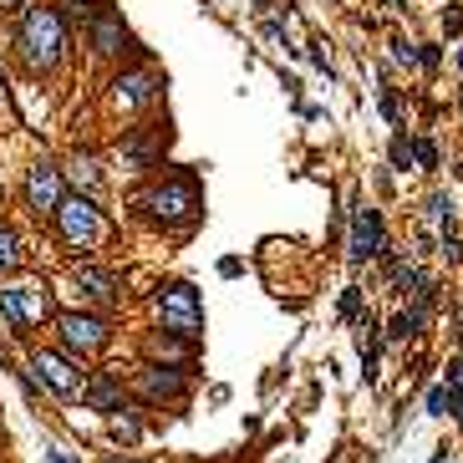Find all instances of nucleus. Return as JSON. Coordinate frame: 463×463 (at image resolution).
<instances>
[{"label": "nucleus", "mask_w": 463, "mask_h": 463, "mask_svg": "<svg viewBox=\"0 0 463 463\" xmlns=\"http://www.w3.org/2000/svg\"><path fill=\"white\" fill-rule=\"evenodd\" d=\"M16 47L31 72H51L66 51V16L56 5H26L16 16Z\"/></svg>", "instance_id": "f257e3e1"}, {"label": "nucleus", "mask_w": 463, "mask_h": 463, "mask_svg": "<svg viewBox=\"0 0 463 463\" xmlns=\"http://www.w3.org/2000/svg\"><path fill=\"white\" fill-rule=\"evenodd\" d=\"M143 209L163 224L199 219V184H193V174H174V178H163V184H153L143 193Z\"/></svg>", "instance_id": "f03ea898"}, {"label": "nucleus", "mask_w": 463, "mask_h": 463, "mask_svg": "<svg viewBox=\"0 0 463 463\" xmlns=\"http://www.w3.org/2000/svg\"><path fill=\"white\" fill-rule=\"evenodd\" d=\"M51 316V290L41 280H21V286H5L0 290V321L11 331H31Z\"/></svg>", "instance_id": "7ed1b4c3"}, {"label": "nucleus", "mask_w": 463, "mask_h": 463, "mask_svg": "<svg viewBox=\"0 0 463 463\" xmlns=\"http://www.w3.org/2000/svg\"><path fill=\"white\" fill-rule=\"evenodd\" d=\"M51 219H56V235H62L72 250H92V244L102 240V209L92 204V193L62 199V209H56Z\"/></svg>", "instance_id": "20e7f679"}, {"label": "nucleus", "mask_w": 463, "mask_h": 463, "mask_svg": "<svg viewBox=\"0 0 463 463\" xmlns=\"http://www.w3.org/2000/svg\"><path fill=\"white\" fill-rule=\"evenodd\" d=\"M159 321H163V331H174V336H199L204 331V301H199V290L184 286V280L163 286L159 290Z\"/></svg>", "instance_id": "39448f33"}, {"label": "nucleus", "mask_w": 463, "mask_h": 463, "mask_svg": "<svg viewBox=\"0 0 463 463\" xmlns=\"http://www.w3.org/2000/svg\"><path fill=\"white\" fill-rule=\"evenodd\" d=\"M56 336H62V347L72 356H92L107 347V321L102 316H87V311H66V316H56Z\"/></svg>", "instance_id": "423d86ee"}, {"label": "nucleus", "mask_w": 463, "mask_h": 463, "mask_svg": "<svg viewBox=\"0 0 463 463\" xmlns=\"http://www.w3.org/2000/svg\"><path fill=\"white\" fill-rule=\"evenodd\" d=\"M387 255V224L372 204L352 209V260H382Z\"/></svg>", "instance_id": "0eeeda50"}, {"label": "nucleus", "mask_w": 463, "mask_h": 463, "mask_svg": "<svg viewBox=\"0 0 463 463\" xmlns=\"http://www.w3.org/2000/svg\"><path fill=\"white\" fill-rule=\"evenodd\" d=\"M62 199H66V189H62V168L56 163H31V174H26V204L36 209V214H56L62 209Z\"/></svg>", "instance_id": "6e6552de"}, {"label": "nucleus", "mask_w": 463, "mask_h": 463, "mask_svg": "<svg viewBox=\"0 0 463 463\" xmlns=\"http://www.w3.org/2000/svg\"><path fill=\"white\" fill-rule=\"evenodd\" d=\"M31 372H41V382H47L56 398H77L81 392V372L72 367V356H62V352H31Z\"/></svg>", "instance_id": "1a4fd4ad"}, {"label": "nucleus", "mask_w": 463, "mask_h": 463, "mask_svg": "<svg viewBox=\"0 0 463 463\" xmlns=\"http://www.w3.org/2000/svg\"><path fill=\"white\" fill-rule=\"evenodd\" d=\"M159 92H163V81L153 77V72H117V77H112L117 107H148Z\"/></svg>", "instance_id": "9d476101"}, {"label": "nucleus", "mask_w": 463, "mask_h": 463, "mask_svg": "<svg viewBox=\"0 0 463 463\" xmlns=\"http://www.w3.org/2000/svg\"><path fill=\"white\" fill-rule=\"evenodd\" d=\"M163 148H168V128H138L133 138H123V163L128 168H153Z\"/></svg>", "instance_id": "9b49d317"}, {"label": "nucleus", "mask_w": 463, "mask_h": 463, "mask_svg": "<svg viewBox=\"0 0 463 463\" xmlns=\"http://www.w3.org/2000/svg\"><path fill=\"white\" fill-rule=\"evenodd\" d=\"M123 41H128L123 16H117L112 5H92V51H97V56H117Z\"/></svg>", "instance_id": "f8f14e48"}, {"label": "nucleus", "mask_w": 463, "mask_h": 463, "mask_svg": "<svg viewBox=\"0 0 463 463\" xmlns=\"http://www.w3.org/2000/svg\"><path fill=\"white\" fill-rule=\"evenodd\" d=\"M184 367H143V377H138V387H143V398L163 402V398H178L184 392Z\"/></svg>", "instance_id": "ddd939ff"}, {"label": "nucleus", "mask_w": 463, "mask_h": 463, "mask_svg": "<svg viewBox=\"0 0 463 463\" xmlns=\"http://www.w3.org/2000/svg\"><path fill=\"white\" fill-rule=\"evenodd\" d=\"M81 402H87V407H97V413H123V387H117V377H112V372H97L92 382L81 387Z\"/></svg>", "instance_id": "4468645a"}, {"label": "nucleus", "mask_w": 463, "mask_h": 463, "mask_svg": "<svg viewBox=\"0 0 463 463\" xmlns=\"http://www.w3.org/2000/svg\"><path fill=\"white\" fill-rule=\"evenodd\" d=\"M77 286L87 296H97V301H117V275L97 270V265H77Z\"/></svg>", "instance_id": "2eb2a0df"}, {"label": "nucleus", "mask_w": 463, "mask_h": 463, "mask_svg": "<svg viewBox=\"0 0 463 463\" xmlns=\"http://www.w3.org/2000/svg\"><path fill=\"white\" fill-rule=\"evenodd\" d=\"M423 321H428V311H423V305H407V311H398V316L387 321V341H413V336L423 331Z\"/></svg>", "instance_id": "dca6fc26"}, {"label": "nucleus", "mask_w": 463, "mask_h": 463, "mask_svg": "<svg viewBox=\"0 0 463 463\" xmlns=\"http://www.w3.org/2000/svg\"><path fill=\"white\" fill-rule=\"evenodd\" d=\"M377 347H382V331L377 321H362V367H367V382H377Z\"/></svg>", "instance_id": "f3484780"}, {"label": "nucleus", "mask_w": 463, "mask_h": 463, "mask_svg": "<svg viewBox=\"0 0 463 463\" xmlns=\"http://www.w3.org/2000/svg\"><path fill=\"white\" fill-rule=\"evenodd\" d=\"M428 413L433 417H463V398H459V392H448V387H433V392H428Z\"/></svg>", "instance_id": "a211bd4d"}, {"label": "nucleus", "mask_w": 463, "mask_h": 463, "mask_svg": "<svg viewBox=\"0 0 463 463\" xmlns=\"http://www.w3.org/2000/svg\"><path fill=\"white\" fill-rule=\"evenodd\" d=\"M72 178H77V189H97V184H102V168H97L92 153H77V159H72Z\"/></svg>", "instance_id": "6ab92c4d"}, {"label": "nucleus", "mask_w": 463, "mask_h": 463, "mask_svg": "<svg viewBox=\"0 0 463 463\" xmlns=\"http://www.w3.org/2000/svg\"><path fill=\"white\" fill-rule=\"evenodd\" d=\"M21 265V244H16V229L0 224V275H11Z\"/></svg>", "instance_id": "aec40b11"}, {"label": "nucleus", "mask_w": 463, "mask_h": 463, "mask_svg": "<svg viewBox=\"0 0 463 463\" xmlns=\"http://www.w3.org/2000/svg\"><path fill=\"white\" fill-rule=\"evenodd\" d=\"M387 159H392V168H398V174H407V168H413V138H407V133H392Z\"/></svg>", "instance_id": "412c9836"}, {"label": "nucleus", "mask_w": 463, "mask_h": 463, "mask_svg": "<svg viewBox=\"0 0 463 463\" xmlns=\"http://www.w3.org/2000/svg\"><path fill=\"white\" fill-rule=\"evenodd\" d=\"M428 219L438 229H453V204H448V193H428Z\"/></svg>", "instance_id": "4be33fe9"}, {"label": "nucleus", "mask_w": 463, "mask_h": 463, "mask_svg": "<svg viewBox=\"0 0 463 463\" xmlns=\"http://www.w3.org/2000/svg\"><path fill=\"white\" fill-rule=\"evenodd\" d=\"M382 117L402 133V97H398V87H382Z\"/></svg>", "instance_id": "5701e85b"}, {"label": "nucleus", "mask_w": 463, "mask_h": 463, "mask_svg": "<svg viewBox=\"0 0 463 463\" xmlns=\"http://www.w3.org/2000/svg\"><path fill=\"white\" fill-rule=\"evenodd\" d=\"M413 163L417 168H438V143L433 138H413Z\"/></svg>", "instance_id": "b1692460"}, {"label": "nucleus", "mask_w": 463, "mask_h": 463, "mask_svg": "<svg viewBox=\"0 0 463 463\" xmlns=\"http://www.w3.org/2000/svg\"><path fill=\"white\" fill-rule=\"evenodd\" d=\"M341 316H347V321L362 316V286H347V290H341Z\"/></svg>", "instance_id": "393cba45"}, {"label": "nucleus", "mask_w": 463, "mask_h": 463, "mask_svg": "<svg viewBox=\"0 0 463 463\" xmlns=\"http://www.w3.org/2000/svg\"><path fill=\"white\" fill-rule=\"evenodd\" d=\"M138 417H123V423H112V438H117V443H138Z\"/></svg>", "instance_id": "a878e982"}, {"label": "nucleus", "mask_w": 463, "mask_h": 463, "mask_svg": "<svg viewBox=\"0 0 463 463\" xmlns=\"http://www.w3.org/2000/svg\"><path fill=\"white\" fill-rule=\"evenodd\" d=\"M392 56H398L402 66H413V62H417V47L407 41V36H392Z\"/></svg>", "instance_id": "bb28decb"}, {"label": "nucleus", "mask_w": 463, "mask_h": 463, "mask_svg": "<svg viewBox=\"0 0 463 463\" xmlns=\"http://www.w3.org/2000/svg\"><path fill=\"white\" fill-rule=\"evenodd\" d=\"M443 387H448V392H463V356H453V362H448Z\"/></svg>", "instance_id": "cd10ccee"}, {"label": "nucleus", "mask_w": 463, "mask_h": 463, "mask_svg": "<svg viewBox=\"0 0 463 463\" xmlns=\"http://www.w3.org/2000/svg\"><path fill=\"white\" fill-rule=\"evenodd\" d=\"M443 31L448 36H463V5H448V11H443Z\"/></svg>", "instance_id": "c85d7f7f"}, {"label": "nucleus", "mask_w": 463, "mask_h": 463, "mask_svg": "<svg viewBox=\"0 0 463 463\" xmlns=\"http://www.w3.org/2000/svg\"><path fill=\"white\" fill-rule=\"evenodd\" d=\"M311 66H321V72L331 77V62H326V51H321V41H311Z\"/></svg>", "instance_id": "c756f323"}, {"label": "nucleus", "mask_w": 463, "mask_h": 463, "mask_svg": "<svg viewBox=\"0 0 463 463\" xmlns=\"http://www.w3.org/2000/svg\"><path fill=\"white\" fill-rule=\"evenodd\" d=\"M433 463H453V448H448V443H443V448H433Z\"/></svg>", "instance_id": "7c9ffc66"}, {"label": "nucleus", "mask_w": 463, "mask_h": 463, "mask_svg": "<svg viewBox=\"0 0 463 463\" xmlns=\"http://www.w3.org/2000/svg\"><path fill=\"white\" fill-rule=\"evenodd\" d=\"M47 463H77V459H66L62 448H47Z\"/></svg>", "instance_id": "2f4dec72"}, {"label": "nucleus", "mask_w": 463, "mask_h": 463, "mask_svg": "<svg viewBox=\"0 0 463 463\" xmlns=\"http://www.w3.org/2000/svg\"><path fill=\"white\" fill-rule=\"evenodd\" d=\"M387 5H392V11H407V5H402V0H387Z\"/></svg>", "instance_id": "473e14b6"}, {"label": "nucleus", "mask_w": 463, "mask_h": 463, "mask_svg": "<svg viewBox=\"0 0 463 463\" xmlns=\"http://www.w3.org/2000/svg\"><path fill=\"white\" fill-rule=\"evenodd\" d=\"M0 92H5V72H0Z\"/></svg>", "instance_id": "72a5a7b5"}, {"label": "nucleus", "mask_w": 463, "mask_h": 463, "mask_svg": "<svg viewBox=\"0 0 463 463\" xmlns=\"http://www.w3.org/2000/svg\"><path fill=\"white\" fill-rule=\"evenodd\" d=\"M459 66H463V51H459Z\"/></svg>", "instance_id": "f704fd0d"}]
</instances>
